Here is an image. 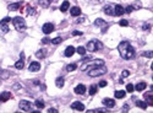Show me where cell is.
Masks as SVG:
<instances>
[{
  "label": "cell",
  "mask_w": 153,
  "mask_h": 113,
  "mask_svg": "<svg viewBox=\"0 0 153 113\" xmlns=\"http://www.w3.org/2000/svg\"><path fill=\"white\" fill-rule=\"evenodd\" d=\"M118 51L120 53V57L125 60H130V59H133L136 55V52H135V48H133L131 44L126 41H123V42L119 43L118 46Z\"/></svg>",
  "instance_id": "obj_1"
},
{
  "label": "cell",
  "mask_w": 153,
  "mask_h": 113,
  "mask_svg": "<svg viewBox=\"0 0 153 113\" xmlns=\"http://www.w3.org/2000/svg\"><path fill=\"white\" fill-rule=\"evenodd\" d=\"M85 64L81 66V71H88L90 69H93L96 66H100V65H104V60L102 59H93L91 62H83Z\"/></svg>",
  "instance_id": "obj_2"
},
{
  "label": "cell",
  "mask_w": 153,
  "mask_h": 113,
  "mask_svg": "<svg viewBox=\"0 0 153 113\" xmlns=\"http://www.w3.org/2000/svg\"><path fill=\"white\" fill-rule=\"evenodd\" d=\"M12 24H13V27L16 28V31H18V32H22V31H25L27 28V25H26V21L24 17H13V19H11Z\"/></svg>",
  "instance_id": "obj_3"
},
{
  "label": "cell",
  "mask_w": 153,
  "mask_h": 113,
  "mask_svg": "<svg viewBox=\"0 0 153 113\" xmlns=\"http://www.w3.org/2000/svg\"><path fill=\"white\" fill-rule=\"evenodd\" d=\"M104 74H106V68L104 65L96 66L93 69L88 70V76H91V78H98V76H102Z\"/></svg>",
  "instance_id": "obj_4"
},
{
  "label": "cell",
  "mask_w": 153,
  "mask_h": 113,
  "mask_svg": "<svg viewBox=\"0 0 153 113\" xmlns=\"http://www.w3.org/2000/svg\"><path fill=\"white\" fill-rule=\"evenodd\" d=\"M102 48H103V43H102L100 41H98V39H92L86 44V49H88L90 52L100 51Z\"/></svg>",
  "instance_id": "obj_5"
},
{
  "label": "cell",
  "mask_w": 153,
  "mask_h": 113,
  "mask_svg": "<svg viewBox=\"0 0 153 113\" xmlns=\"http://www.w3.org/2000/svg\"><path fill=\"white\" fill-rule=\"evenodd\" d=\"M18 107H20V110L25 111V112L33 111V105H32V102L27 101V100H21L20 103H18Z\"/></svg>",
  "instance_id": "obj_6"
},
{
  "label": "cell",
  "mask_w": 153,
  "mask_h": 113,
  "mask_svg": "<svg viewBox=\"0 0 153 113\" xmlns=\"http://www.w3.org/2000/svg\"><path fill=\"white\" fill-rule=\"evenodd\" d=\"M55 28V26L53 24H50V22H47V24H44L43 27H42V30H43V33L45 35H49V33H52L53 31Z\"/></svg>",
  "instance_id": "obj_7"
},
{
  "label": "cell",
  "mask_w": 153,
  "mask_h": 113,
  "mask_svg": "<svg viewBox=\"0 0 153 113\" xmlns=\"http://www.w3.org/2000/svg\"><path fill=\"white\" fill-rule=\"evenodd\" d=\"M70 107L72 108V110H75V111H80V112H82V111H85V105H83V103H82V102H80V101H76V102H72Z\"/></svg>",
  "instance_id": "obj_8"
},
{
  "label": "cell",
  "mask_w": 153,
  "mask_h": 113,
  "mask_svg": "<svg viewBox=\"0 0 153 113\" xmlns=\"http://www.w3.org/2000/svg\"><path fill=\"white\" fill-rule=\"evenodd\" d=\"M24 66H25V54H24V52H22L21 53V59L15 63V68L20 70V69H24Z\"/></svg>",
  "instance_id": "obj_9"
},
{
  "label": "cell",
  "mask_w": 153,
  "mask_h": 113,
  "mask_svg": "<svg viewBox=\"0 0 153 113\" xmlns=\"http://www.w3.org/2000/svg\"><path fill=\"white\" fill-rule=\"evenodd\" d=\"M124 14H125L124 7L121 5H119V4H117V5L114 6V16H121Z\"/></svg>",
  "instance_id": "obj_10"
},
{
  "label": "cell",
  "mask_w": 153,
  "mask_h": 113,
  "mask_svg": "<svg viewBox=\"0 0 153 113\" xmlns=\"http://www.w3.org/2000/svg\"><path fill=\"white\" fill-rule=\"evenodd\" d=\"M40 69V64L38 62H32L30 66H28V70L31 71V73H36V71H38Z\"/></svg>",
  "instance_id": "obj_11"
},
{
  "label": "cell",
  "mask_w": 153,
  "mask_h": 113,
  "mask_svg": "<svg viewBox=\"0 0 153 113\" xmlns=\"http://www.w3.org/2000/svg\"><path fill=\"white\" fill-rule=\"evenodd\" d=\"M103 11H104V14H106V15L112 16V15H114V6L112 4H106V5L103 7Z\"/></svg>",
  "instance_id": "obj_12"
},
{
  "label": "cell",
  "mask_w": 153,
  "mask_h": 113,
  "mask_svg": "<svg viewBox=\"0 0 153 113\" xmlns=\"http://www.w3.org/2000/svg\"><path fill=\"white\" fill-rule=\"evenodd\" d=\"M11 98V92L9 91H4L0 93V102H6Z\"/></svg>",
  "instance_id": "obj_13"
},
{
  "label": "cell",
  "mask_w": 153,
  "mask_h": 113,
  "mask_svg": "<svg viewBox=\"0 0 153 113\" xmlns=\"http://www.w3.org/2000/svg\"><path fill=\"white\" fill-rule=\"evenodd\" d=\"M73 91H75V93H77V95H83L86 92V86L83 84H80V85H77V86L75 87Z\"/></svg>",
  "instance_id": "obj_14"
},
{
  "label": "cell",
  "mask_w": 153,
  "mask_h": 113,
  "mask_svg": "<svg viewBox=\"0 0 153 113\" xmlns=\"http://www.w3.org/2000/svg\"><path fill=\"white\" fill-rule=\"evenodd\" d=\"M103 105L106 108H113V107H115V101L112 100V98H104V100H103Z\"/></svg>",
  "instance_id": "obj_15"
},
{
  "label": "cell",
  "mask_w": 153,
  "mask_h": 113,
  "mask_svg": "<svg viewBox=\"0 0 153 113\" xmlns=\"http://www.w3.org/2000/svg\"><path fill=\"white\" fill-rule=\"evenodd\" d=\"M75 52H76V49L73 48L72 46H69L66 49H65V52H64V54H65V57H72L73 54H75Z\"/></svg>",
  "instance_id": "obj_16"
},
{
  "label": "cell",
  "mask_w": 153,
  "mask_h": 113,
  "mask_svg": "<svg viewBox=\"0 0 153 113\" xmlns=\"http://www.w3.org/2000/svg\"><path fill=\"white\" fill-rule=\"evenodd\" d=\"M135 87V90L136 91H138V92H141V91H143V90H145L146 87H147V84L145 83V81H141V83H138L136 86H133Z\"/></svg>",
  "instance_id": "obj_17"
},
{
  "label": "cell",
  "mask_w": 153,
  "mask_h": 113,
  "mask_svg": "<svg viewBox=\"0 0 153 113\" xmlns=\"http://www.w3.org/2000/svg\"><path fill=\"white\" fill-rule=\"evenodd\" d=\"M70 14L72 16H80L81 15V9L78 6H72L70 9Z\"/></svg>",
  "instance_id": "obj_18"
},
{
  "label": "cell",
  "mask_w": 153,
  "mask_h": 113,
  "mask_svg": "<svg viewBox=\"0 0 153 113\" xmlns=\"http://www.w3.org/2000/svg\"><path fill=\"white\" fill-rule=\"evenodd\" d=\"M145 98H146V103L148 106H153V98H152V91L151 92H147L146 95H145Z\"/></svg>",
  "instance_id": "obj_19"
},
{
  "label": "cell",
  "mask_w": 153,
  "mask_h": 113,
  "mask_svg": "<svg viewBox=\"0 0 153 113\" xmlns=\"http://www.w3.org/2000/svg\"><path fill=\"white\" fill-rule=\"evenodd\" d=\"M52 1H53V0H39L38 4H39V5L43 7V9H47V7L50 6V3H52Z\"/></svg>",
  "instance_id": "obj_20"
},
{
  "label": "cell",
  "mask_w": 153,
  "mask_h": 113,
  "mask_svg": "<svg viewBox=\"0 0 153 113\" xmlns=\"http://www.w3.org/2000/svg\"><path fill=\"white\" fill-rule=\"evenodd\" d=\"M69 7H70V3H69L67 0H65V1H63L61 6H60V11H61V12H65V11L69 10Z\"/></svg>",
  "instance_id": "obj_21"
},
{
  "label": "cell",
  "mask_w": 153,
  "mask_h": 113,
  "mask_svg": "<svg viewBox=\"0 0 153 113\" xmlns=\"http://www.w3.org/2000/svg\"><path fill=\"white\" fill-rule=\"evenodd\" d=\"M21 5H24V3H13V4H10L7 7H9V10H17V9H20Z\"/></svg>",
  "instance_id": "obj_22"
},
{
  "label": "cell",
  "mask_w": 153,
  "mask_h": 113,
  "mask_svg": "<svg viewBox=\"0 0 153 113\" xmlns=\"http://www.w3.org/2000/svg\"><path fill=\"white\" fill-rule=\"evenodd\" d=\"M115 98H124L126 96V91H124V90H118V91H115Z\"/></svg>",
  "instance_id": "obj_23"
},
{
  "label": "cell",
  "mask_w": 153,
  "mask_h": 113,
  "mask_svg": "<svg viewBox=\"0 0 153 113\" xmlns=\"http://www.w3.org/2000/svg\"><path fill=\"white\" fill-rule=\"evenodd\" d=\"M45 53H47L45 49H39V51H37L36 57L38 58V59H43V58H45Z\"/></svg>",
  "instance_id": "obj_24"
},
{
  "label": "cell",
  "mask_w": 153,
  "mask_h": 113,
  "mask_svg": "<svg viewBox=\"0 0 153 113\" xmlns=\"http://www.w3.org/2000/svg\"><path fill=\"white\" fill-rule=\"evenodd\" d=\"M55 85H57V87H59V89H61L64 85H65V80H64V78H58L57 80H55Z\"/></svg>",
  "instance_id": "obj_25"
},
{
  "label": "cell",
  "mask_w": 153,
  "mask_h": 113,
  "mask_svg": "<svg viewBox=\"0 0 153 113\" xmlns=\"http://www.w3.org/2000/svg\"><path fill=\"white\" fill-rule=\"evenodd\" d=\"M136 106L140 107V108H142V110H146V108L148 107V105L146 103V101H141V100H137V101H136Z\"/></svg>",
  "instance_id": "obj_26"
},
{
  "label": "cell",
  "mask_w": 153,
  "mask_h": 113,
  "mask_svg": "<svg viewBox=\"0 0 153 113\" xmlns=\"http://www.w3.org/2000/svg\"><path fill=\"white\" fill-rule=\"evenodd\" d=\"M34 106L38 108V110H43L44 106H45V103H44V101H42V100H37L34 102Z\"/></svg>",
  "instance_id": "obj_27"
},
{
  "label": "cell",
  "mask_w": 153,
  "mask_h": 113,
  "mask_svg": "<svg viewBox=\"0 0 153 113\" xmlns=\"http://www.w3.org/2000/svg\"><path fill=\"white\" fill-rule=\"evenodd\" d=\"M105 25H106V22L103 19H97L94 21V26H97V27H102V26H105Z\"/></svg>",
  "instance_id": "obj_28"
},
{
  "label": "cell",
  "mask_w": 153,
  "mask_h": 113,
  "mask_svg": "<svg viewBox=\"0 0 153 113\" xmlns=\"http://www.w3.org/2000/svg\"><path fill=\"white\" fill-rule=\"evenodd\" d=\"M27 14H28L30 16L34 15V14H36V9H34V7H32L31 5H27Z\"/></svg>",
  "instance_id": "obj_29"
},
{
  "label": "cell",
  "mask_w": 153,
  "mask_h": 113,
  "mask_svg": "<svg viewBox=\"0 0 153 113\" xmlns=\"http://www.w3.org/2000/svg\"><path fill=\"white\" fill-rule=\"evenodd\" d=\"M76 52H77L78 54H81V55H85V54H86V48L82 47V46H80V47H77Z\"/></svg>",
  "instance_id": "obj_30"
},
{
  "label": "cell",
  "mask_w": 153,
  "mask_h": 113,
  "mask_svg": "<svg viewBox=\"0 0 153 113\" xmlns=\"http://www.w3.org/2000/svg\"><path fill=\"white\" fill-rule=\"evenodd\" d=\"M61 42H63V38L61 37H57V38L50 39V43H53V44H59V43H61Z\"/></svg>",
  "instance_id": "obj_31"
},
{
  "label": "cell",
  "mask_w": 153,
  "mask_h": 113,
  "mask_svg": "<svg viewBox=\"0 0 153 113\" xmlns=\"http://www.w3.org/2000/svg\"><path fill=\"white\" fill-rule=\"evenodd\" d=\"M131 6H132L133 10H140V9H141V3L140 1H135L133 4H131Z\"/></svg>",
  "instance_id": "obj_32"
},
{
  "label": "cell",
  "mask_w": 153,
  "mask_h": 113,
  "mask_svg": "<svg viewBox=\"0 0 153 113\" xmlns=\"http://www.w3.org/2000/svg\"><path fill=\"white\" fill-rule=\"evenodd\" d=\"M76 68H77V64H75V63H73V64H69L66 66V70L67 71H73V70H76Z\"/></svg>",
  "instance_id": "obj_33"
},
{
  "label": "cell",
  "mask_w": 153,
  "mask_h": 113,
  "mask_svg": "<svg viewBox=\"0 0 153 113\" xmlns=\"http://www.w3.org/2000/svg\"><path fill=\"white\" fill-rule=\"evenodd\" d=\"M97 93V86L96 85H91V87H90V95L91 96H93V95Z\"/></svg>",
  "instance_id": "obj_34"
},
{
  "label": "cell",
  "mask_w": 153,
  "mask_h": 113,
  "mask_svg": "<svg viewBox=\"0 0 153 113\" xmlns=\"http://www.w3.org/2000/svg\"><path fill=\"white\" fill-rule=\"evenodd\" d=\"M0 28H1V31L4 33H7L9 32V26L6 24H4V25H0Z\"/></svg>",
  "instance_id": "obj_35"
},
{
  "label": "cell",
  "mask_w": 153,
  "mask_h": 113,
  "mask_svg": "<svg viewBox=\"0 0 153 113\" xmlns=\"http://www.w3.org/2000/svg\"><path fill=\"white\" fill-rule=\"evenodd\" d=\"M133 90H135V87H133L132 84H127L126 85V91L127 92H133Z\"/></svg>",
  "instance_id": "obj_36"
},
{
  "label": "cell",
  "mask_w": 153,
  "mask_h": 113,
  "mask_svg": "<svg viewBox=\"0 0 153 113\" xmlns=\"http://www.w3.org/2000/svg\"><path fill=\"white\" fill-rule=\"evenodd\" d=\"M142 55H143V57H147V58H152V57H153V53H152V51H151V52L147 51V52H143Z\"/></svg>",
  "instance_id": "obj_37"
},
{
  "label": "cell",
  "mask_w": 153,
  "mask_h": 113,
  "mask_svg": "<svg viewBox=\"0 0 153 113\" xmlns=\"http://www.w3.org/2000/svg\"><path fill=\"white\" fill-rule=\"evenodd\" d=\"M119 25L123 26V27H127L129 26V22H127V20H121V21L119 22Z\"/></svg>",
  "instance_id": "obj_38"
},
{
  "label": "cell",
  "mask_w": 153,
  "mask_h": 113,
  "mask_svg": "<svg viewBox=\"0 0 153 113\" xmlns=\"http://www.w3.org/2000/svg\"><path fill=\"white\" fill-rule=\"evenodd\" d=\"M124 10H125V14H131V12L133 11V9H132L131 5H129L126 9H124Z\"/></svg>",
  "instance_id": "obj_39"
},
{
  "label": "cell",
  "mask_w": 153,
  "mask_h": 113,
  "mask_svg": "<svg viewBox=\"0 0 153 113\" xmlns=\"http://www.w3.org/2000/svg\"><path fill=\"white\" fill-rule=\"evenodd\" d=\"M9 21H11V17H5V19H3L0 21V25H4V24H7Z\"/></svg>",
  "instance_id": "obj_40"
},
{
  "label": "cell",
  "mask_w": 153,
  "mask_h": 113,
  "mask_svg": "<svg viewBox=\"0 0 153 113\" xmlns=\"http://www.w3.org/2000/svg\"><path fill=\"white\" fill-rule=\"evenodd\" d=\"M98 86H99V87H105V86H106V81H105V80H102V81H99Z\"/></svg>",
  "instance_id": "obj_41"
},
{
  "label": "cell",
  "mask_w": 153,
  "mask_h": 113,
  "mask_svg": "<svg viewBox=\"0 0 153 113\" xmlns=\"http://www.w3.org/2000/svg\"><path fill=\"white\" fill-rule=\"evenodd\" d=\"M129 75H130V71L129 70H123V74H121L123 78H127Z\"/></svg>",
  "instance_id": "obj_42"
},
{
  "label": "cell",
  "mask_w": 153,
  "mask_h": 113,
  "mask_svg": "<svg viewBox=\"0 0 153 113\" xmlns=\"http://www.w3.org/2000/svg\"><path fill=\"white\" fill-rule=\"evenodd\" d=\"M72 36H82L81 31H72Z\"/></svg>",
  "instance_id": "obj_43"
},
{
  "label": "cell",
  "mask_w": 153,
  "mask_h": 113,
  "mask_svg": "<svg viewBox=\"0 0 153 113\" xmlns=\"http://www.w3.org/2000/svg\"><path fill=\"white\" fill-rule=\"evenodd\" d=\"M142 28H143V30H150V28H151V25H150V24H145V25L142 26Z\"/></svg>",
  "instance_id": "obj_44"
},
{
  "label": "cell",
  "mask_w": 153,
  "mask_h": 113,
  "mask_svg": "<svg viewBox=\"0 0 153 113\" xmlns=\"http://www.w3.org/2000/svg\"><path fill=\"white\" fill-rule=\"evenodd\" d=\"M48 112L49 113H58V110H57V108H49Z\"/></svg>",
  "instance_id": "obj_45"
},
{
  "label": "cell",
  "mask_w": 153,
  "mask_h": 113,
  "mask_svg": "<svg viewBox=\"0 0 153 113\" xmlns=\"http://www.w3.org/2000/svg\"><path fill=\"white\" fill-rule=\"evenodd\" d=\"M50 42V39L49 38H44V39H42V43L43 44H47V43H49Z\"/></svg>",
  "instance_id": "obj_46"
},
{
  "label": "cell",
  "mask_w": 153,
  "mask_h": 113,
  "mask_svg": "<svg viewBox=\"0 0 153 113\" xmlns=\"http://www.w3.org/2000/svg\"><path fill=\"white\" fill-rule=\"evenodd\" d=\"M127 110H129V106H127V105H125V106H124V108H123V111H124V112H126Z\"/></svg>",
  "instance_id": "obj_47"
},
{
  "label": "cell",
  "mask_w": 153,
  "mask_h": 113,
  "mask_svg": "<svg viewBox=\"0 0 153 113\" xmlns=\"http://www.w3.org/2000/svg\"><path fill=\"white\" fill-rule=\"evenodd\" d=\"M34 85H39V80H34V81H32Z\"/></svg>",
  "instance_id": "obj_48"
},
{
  "label": "cell",
  "mask_w": 153,
  "mask_h": 113,
  "mask_svg": "<svg viewBox=\"0 0 153 113\" xmlns=\"http://www.w3.org/2000/svg\"><path fill=\"white\" fill-rule=\"evenodd\" d=\"M82 21H85V19H83V17H82V19H78L76 24H80V22H82Z\"/></svg>",
  "instance_id": "obj_49"
},
{
  "label": "cell",
  "mask_w": 153,
  "mask_h": 113,
  "mask_svg": "<svg viewBox=\"0 0 153 113\" xmlns=\"http://www.w3.org/2000/svg\"><path fill=\"white\" fill-rule=\"evenodd\" d=\"M39 86H40V89H42V90H45V85H43V84H40V85H39Z\"/></svg>",
  "instance_id": "obj_50"
},
{
  "label": "cell",
  "mask_w": 153,
  "mask_h": 113,
  "mask_svg": "<svg viewBox=\"0 0 153 113\" xmlns=\"http://www.w3.org/2000/svg\"><path fill=\"white\" fill-rule=\"evenodd\" d=\"M3 73H4V70H3V69H0V74H3Z\"/></svg>",
  "instance_id": "obj_51"
}]
</instances>
